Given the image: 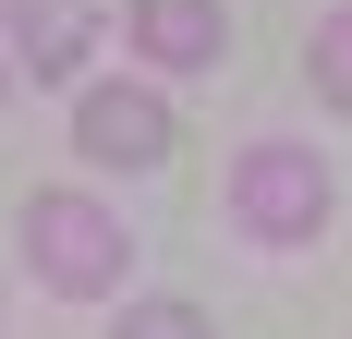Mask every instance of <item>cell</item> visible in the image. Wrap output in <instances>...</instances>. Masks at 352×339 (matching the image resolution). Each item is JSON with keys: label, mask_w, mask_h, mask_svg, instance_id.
<instances>
[{"label": "cell", "mask_w": 352, "mask_h": 339, "mask_svg": "<svg viewBox=\"0 0 352 339\" xmlns=\"http://www.w3.org/2000/svg\"><path fill=\"white\" fill-rule=\"evenodd\" d=\"M25 267L61 291V303H109L122 279H134V242H122V218H109L98 194H36L25 206Z\"/></svg>", "instance_id": "6da1fadb"}, {"label": "cell", "mask_w": 352, "mask_h": 339, "mask_svg": "<svg viewBox=\"0 0 352 339\" xmlns=\"http://www.w3.org/2000/svg\"><path fill=\"white\" fill-rule=\"evenodd\" d=\"M231 218H243V242H316L328 231V170H316V145H243L231 158Z\"/></svg>", "instance_id": "7a4b0ae2"}, {"label": "cell", "mask_w": 352, "mask_h": 339, "mask_svg": "<svg viewBox=\"0 0 352 339\" xmlns=\"http://www.w3.org/2000/svg\"><path fill=\"white\" fill-rule=\"evenodd\" d=\"M73 158H98V170H158V158H170V97H158V85H85V109H73Z\"/></svg>", "instance_id": "3957f363"}, {"label": "cell", "mask_w": 352, "mask_h": 339, "mask_svg": "<svg viewBox=\"0 0 352 339\" xmlns=\"http://www.w3.org/2000/svg\"><path fill=\"white\" fill-rule=\"evenodd\" d=\"M0 36L36 85H73L85 49H98V0H0Z\"/></svg>", "instance_id": "277c9868"}, {"label": "cell", "mask_w": 352, "mask_h": 339, "mask_svg": "<svg viewBox=\"0 0 352 339\" xmlns=\"http://www.w3.org/2000/svg\"><path fill=\"white\" fill-rule=\"evenodd\" d=\"M134 49L158 73H207L219 49H231V12H219V0H134Z\"/></svg>", "instance_id": "5b68a950"}, {"label": "cell", "mask_w": 352, "mask_h": 339, "mask_svg": "<svg viewBox=\"0 0 352 339\" xmlns=\"http://www.w3.org/2000/svg\"><path fill=\"white\" fill-rule=\"evenodd\" d=\"M304 73H316V97H328V109L352 121V12H328V25H316V49H304Z\"/></svg>", "instance_id": "8992f818"}]
</instances>
